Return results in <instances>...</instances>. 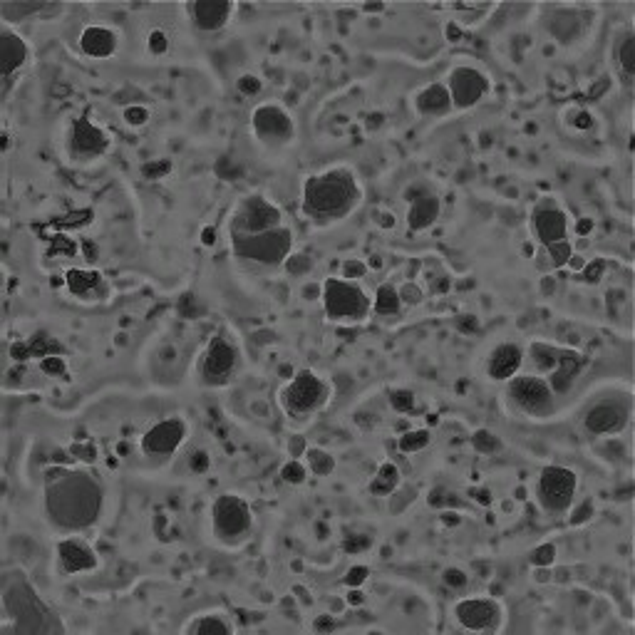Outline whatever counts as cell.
Listing matches in <instances>:
<instances>
[{"mask_svg":"<svg viewBox=\"0 0 635 635\" xmlns=\"http://www.w3.org/2000/svg\"><path fill=\"white\" fill-rule=\"evenodd\" d=\"M541 13H544L541 25L549 38L564 48L586 43L593 25H598V10L591 5H544Z\"/></svg>","mask_w":635,"mask_h":635,"instance_id":"obj_11","label":"cell"},{"mask_svg":"<svg viewBox=\"0 0 635 635\" xmlns=\"http://www.w3.org/2000/svg\"><path fill=\"white\" fill-rule=\"evenodd\" d=\"M529 231L541 249L559 241H569L571 221L556 196H541L529 211Z\"/></svg>","mask_w":635,"mask_h":635,"instance_id":"obj_18","label":"cell"},{"mask_svg":"<svg viewBox=\"0 0 635 635\" xmlns=\"http://www.w3.org/2000/svg\"><path fill=\"white\" fill-rule=\"evenodd\" d=\"M412 405H415V397H412V392H395L392 395V407L400 412H410Z\"/></svg>","mask_w":635,"mask_h":635,"instance_id":"obj_47","label":"cell"},{"mask_svg":"<svg viewBox=\"0 0 635 635\" xmlns=\"http://www.w3.org/2000/svg\"><path fill=\"white\" fill-rule=\"evenodd\" d=\"M382 8H385V5H365V10H373V13H380Z\"/></svg>","mask_w":635,"mask_h":635,"instance_id":"obj_56","label":"cell"},{"mask_svg":"<svg viewBox=\"0 0 635 635\" xmlns=\"http://www.w3.org/2000/svg\"><path fill=\"white\" fill-rule=\"evenodd\" d=\"M283 209L266 194H246L229 216V236H256L283 226Z\"/></svg>","mask_w":635,"mask_h":635,"instance_id":"obj_13","label":"cell"},{"mask_svg":"<svg viewBox=\"0 0 635 635\" xmlns=\"http://www.w3.org/2000/svg\"><path fill=\"white\" fill-rule=\"evenodd\" d=\"M573 127L576 129H591L593 127V115L588 110H581V107H576L573 110Z\"/></svg>","mask_w":635,"mask_h":635,"instance_id":"obj_50","label":"cell"},{"mask_svg":"<svg viewBox=\"0 0 635 635\" xmlns=\"http://www.w3.org/2000/svg\"><path fill=\"white\" fill-rule=\"evenodd\" d=\"M631 417L633 397L631 392H623V395H606L601 400H593L583 412L581 425L583 432L591 437H616L631 425Z\"/></svg>","mask_w":635,"mask_h":635,"instance_id":"obj_15","label":"cell"},{"mask_svg":"<svg viewBox=\"0 0 635 635\" xmlns=\"http://www.w3.org/2000/svg\"><path fill=\"white\" fill-rule=\"evenodd\" d=\"M40 368H43L48 375H55V378H60V373L65 370V360L63 358H45L43 363H40Z\"/></svg>","mask_w":635,"mask_h":635,"instance_id":"obj_52","label":"cell"},{"mask_svg":"<svg viewBox=\"0 0 635 635\" xmlns=\"http://www.w3.org/2000/svg\"><path fill=\"white\" fill-rule=\"evenodd\" d=\"M554 561H556V544H551V541H546V544L536 546V549L531 551V564L539 566V569H549Z\"/></svg>","mask_w":635,"mask_h":635,"instance_id":"obj_39","label":"cell"},{"mask_svg":"<svg viewBox=\"0 0 635 635\" xmlns=\"http://www.w3.org/2000/svg\"><path fill=\"white\" fill-rule=\"evenodd\" d=\"M147 53L154 58H164L169 53V35L164 30H152L147 38Z\"/></svg>","mask_w":635,"mask_h":635,"instance_id":"obj_40","label":"cell"},{"mask_svg":"<svg viewBox=\"0 0 635 635\" xmlns=\"http://www.w3.org/2000/svg\"><path fill=\"white\" fill-rule=\"evenodd\" d=\"M368 576H370L368 566H353V569L348 571V576H345V583H348L350 588H360L365 581H368Z\"/></svg>","mask_w":635,"mask_h":635,"instance_id":"obj_43","label":"cell"},{"mask_svg":"<svg viewBox=\"0 0 635 635\" xmlns=\"http://www.w3.org/2000/svg\"><path fill=\"white\" fill-rule=\"evenodd\" d=\"M402 298H400V288L395 283H382L378 288V293L373 296V316L378 318H395L402 313Z\"/></svg>","mask_w":635,"mask_h":635,"instance_id":"obj_32","label":"cell"},{"mask_svg":"<svg viewBox=\"0 0 635 635\" xmlns=\"http://www.w3.org/2000/svg\"><path fill=\"white\" fill-rule=\"evenodd\" d=\"M397 487H400V469L392 462L380 464L378 474L370 482V494H375V497H390V494L397 492Z\"/></svg>","mask_w":635,"mask_h":635,"instance_id":"obj_33","label":"cell"},{"mask_svg":"<svg viewBox=\"0 0 635 635\" xmlns=\"http://www.w3.org/2000/svg\"><path fill=\"white\" fill-rule=\"evenodd\" d=\"M472 445H474V449H477V452L492 454L499 449V440L489 430H477L472 437Z\"/></svg>","mask_w":635,"mask_h":635,"instance_id":"obj_42","label":"cell"},{"mask_svg":"<svg viewBox=\"0 0 635 635\" xmlns=\"http://www.w3.org/2000/svg\"><path fill=\"white\" fill-rule=\"evenodd\" d=\"M306 477H308V467L301 462V459L291 457L281 467V479L286 484H293V487H298V484H306Z\"/></svg>","mask_w":635,"mask_h":635,"instance_id":"obj_36","label":"cell"},{"mask_svg":"<svg viewBox=\"0 0 635 635\" xmlns=\"http://www.w3.org/2000/svg\"><path fill=\"white\" fill-rule=\"evenodd\" d=\"M400 298H402V303H420L422 293H420V288L415 286V283H405V286L400 288Z\"/></svg>","mask_w":635,"mask_h":635,"instance_id":"obj_51","label":"cell"},{"mask_svg":"<svg viewBox=\"0 0 635 635\" xmlns=\"http://www.w3.org/2000/svg\"><path fill=\"white\" fill-rule=\"evenodd\" d=\"M122 120L129 127H144L149 122V110L144 105H127L122 110Z\"/></svg>","mask_w":635,"mask_h":635,"instance_id":"obj_41","label":"cell"},{"mask_svg":"<svg viewBox=\"0 0 635 635\" xmlns=\"http://www.w3.org/2000/svg\"><path fill=\"white\" fill-rule=\"evenodd\" d=\"M445 583L447 586H452V588H464L467 586V573L464 571H459V569H447L445 571Z\"/></svg>","mask_w":635,"mask_h":635,"instance_id":"obj_49","label":"cell"},{"mask_svg":"<svg viewBox=\"0 0 635 635\" xmlns=\"http://www.w3.org/2000/svg\"><path fill=\"white\" fill-rule=\"evenodd\" d=\"M278 407L293 422H308L333 400V382L311 368L298 370L276 392Z\"/></svg>","mask_w":635,"mask_h":635,"instance_id":"obj_5","label":"cell"},{"mask_svg":"<svg viewBox=\"0 0 635 635\" xmlns=\"http://www.w3.org/2000/svg\"><path fill=\"white\" fill-rule=\"evenodd\" d=\"M603 271H606V263H603V258H598V261H591V263H586V266H583L581 276L586 278L588 283H596L598 278L603 276Z\"/></svg>","mask_w":635,"mask_h":635,"instance_id":"obj_45","label":"cell"},{"mask_svg":"<svg viewBox=\"0 0 635 635\" xmlns=\"http://www.w3.org/2000/svg\"><path fill=\"white\" fill-rule=\"evenodd\" d=\"M348 596H350L348 601L353 603V606H355V603H363V591H360V588H350Z\"/></svg>","mask_w":635,"mask_h":635,"instance_id":"obj_54","label":"cell"},{"mask_svg":"<svg viewBox=\"0 0 635 635\" xmlns=\"http://www.w3.org/2000/svg\"><path fill=\"white\" fill-rule=\"evenodd\" d=\"M306 449H308V445H306V440H303V437H291V447H288V457L301 459L303 454H306Z\"/></svg>","mask_w":635,"mask_h":635,"instance_id":"obj_53","label":"cell"},{"mask_svg":"<svg viewBox=\"0 0 635 635\" xmlns=\"http://www.w3.org/2000/svg\"><path fill=\"white\" fill-rule=\"evenodd\" d=\"M80 50L85 58L92 60H110L120 50V33L110 25L92 23L85 25L80 33Z\"/></svg>","mask_w":635,"mask_h":635,"instance_id":"obj_29","label":"cell"},{"mask_svg":"<svg viewBox=\"0 0 635 635\" xmlns=\"http://www.w3.org/2000/svg\"><path fill=\"white\" fill-rule=\"evenodd\" d=\"M293 231L291 226H278V229L266 231L256 236H231V251L239 261L251 263L261 268H278L293 254Z\"/></svg>","mask_w":635,"mask_h":635,"instance_id":"obj_10","label":"cell"},{"mask_svg":"<svg viewBox=\"0 0 635 635\" xmlns=\"http://www.w3.org/2000/svg\"><path fill=\"white\" fill-rule=\"evenodd\" d=\"M452 621L464 633H502L507 608L494 596H464L452 606Z\"/></svg>","mask_w":635,"mask_h":635,"instance_id":"obj_14","label":"cell"},{"mask_svg":"<svg viewBox=\"0 0 635 635\" xmlns=\"http://www.w3.org/2000/svg\"><path fill=\"white\" fill-rule=\"evenodd\" d=\"M544 251H546V256L551 258V261H549L551 268H564L566 263H569V258L573 256L571 241H559V244L546 246Z\"/></svg>","mask_w":635,"mask_h":635,"instance_id":"obj_37","label":"cell"},{"mask_svg":"<svg viewBox=\"0 0 635 635\" xmlns=\"http://www.w3.org/2000/svg\"><path fill=\"white\" fill-rule=\"evenodd\" d=\"M65 288L82 303H100L112 298V283L100 271L90 268H70L65 273Z\"/></svg>","mask_w":635,"mask_h":635,"instance_id":"obj_23","label":"cell"},{"mask_svg":"<svg viewBox=\"0 0 635 635\" xmlns=\"http://www.w3.org/2000/svg\"><path fill=\"white\" fill-rule=\"evenodd\" d=\"M189 440V422L182 415L154 422L139 440V452L149 459H169Z\"/></svg>","mask_w":635,"mask_h":635,"instance_id":"obj_19","label":"cell"},{"mask_svg":"<svg viewBox=\"0 0 635 635\" xmlns=\"http://www.w3.org/2000/svg\"><path fill=\"white\" fill-rule=\"evenodd\" d=\"M504 402L514 415L534 422H546L559 412V397L549 380L536 373H519L504 382Z\"/></svg>","mask_w":635,"mask_h":635,"instance_id":"obj_8","label":"cell"},{"mask_svg":"<svg viewBox=\"0 0 635 635\" xmlns=\"http://www.w3.org/2000/svg\"><path fill=\"white\" fill-rule=\"evenodd\" d=\"M365 189L350 164H330L301 184V214L316 229H333L363 206Z\"/></svg>","mask_w":635,"mask_h":635,"instance_id":"obj_2","label":"cell"},{"mask_svg":"<svg viewBox=\"0 0 635 635\" xmlns=\"http://www.w3.org/2000/svg\"><path fill=\"white\" fill-rule=\"evenodd\" d=\"M445 85L449 90V97H452L454 110L467 112L487 100L489 92H492V77L482 67L459 63L447 72Z\"/></svg>","mask_w":635,"mask_h":635,"instance_id":"obj_17","label":"cell"},{"mask_svg":"<svg viewBox=\"0 0 635 635\" xmlns=\"http://www.w3.org/2000/svg\"><path fill=\"white\" fill-rule=\"evenodd\" d=\"M283 268H286L291 276L301 278V276H306V273L313 271V258L308 254H296V251H293V254L288 256V261L283 263Z\"/></svg>","mask_w":635,"mask_h":635,"instance_id":"obj_38","label":"cell"},{"mask_svg":"<svg viewBox=\"0 0 635 635\" xmlns=\"http://www.w3.org/2000/svg\"><path fill=\"white\" fill-rule=\"evenodd\" d=\"M303 457H306L308 472L318 474V477H330V474L335 472V467H338V462H335V457L328 452V449L308 447Z\"/></svg>","mask_w":635,"mask_h":635,"instance_id":"obj_34","label":"cell"},{"mask_svg":"<svg viewBox=\"0 0 635 635\" xmlns=\"http://www.w3.org/2000/svg\"><path fill=\"white\" fill-rule=\"evenodd\" d=\"M0 633L3 635H63L65 621L45 603L23 569H5L0 581Z\"/></svg>","mask_w":635,"mask_h":635,"instance_id":"obj_3","label":"cell"},{"mask_svg":"<svg viewBox=\"0 0 635 635\" xmlns=\"http://www.w3.org/2000/svg\"><path fill=\"white\" fill-rule=\"evenodd\" d=\"M33 63V48L28 40L10 25L0 30V65H3V95L8 97L15 77L23 75Z\"/></svg>","mask_w":635,"mask_h":635,"instance_id":"obj_21","label":"cell"},{"mask_svg":"<svg viewBox=\"0 0 635 635\" xmlns=\"http://www.w3.org/2000/svg\"><path fill=\"white\" fill-rule=\"evenodd\" d=\"M239 90L244 92V95H258L261 92V80H258L256 75H244L239 80Z\"/></svg>","mask_w":635,"mask_h":635,"instance_id":"obj_48","label":"cell"},{"mask_svg":"<svg viewBox=\"0 0 635 635\" xmlns=\"http://www.w3.org/2000/svg\"><path fill=\"white\" fill-rule=\"evenodd\" d=\"M105 487L87 469L53 467L45 472L43 511L50 524L65 534H82L100 521Z\"/></svg>","mask_w":635,"mask_h":635,"instance_id":"obj_1","label":"cell"},{"mask_svg":"<svg viewBox=\"0 0 635 635\" xmlns=\"http://www.w3.org/2000/svg\"><path fill=\"white\" fill-rule=\"evenodd\" d=\"M365 273H368V266H365L363 261H355V258H350V261L343 263V278L355 281V278H363Z\"/></svg>","mask_w":635,"mask_h":635,"instance_id":"obj_44","label":"cell"},{"mask_svg":"<svg viewBox=\"0 0 635 635\" xmlns=\"http://www.w3.org/2000/svg\"><path fill=\"white\" fill-rule=\"evenodd\" d=\"M63 3H48V0H13V3H0V18L3 25H18V23H33V20H58L65 13Z\"/></svg>","mask_w":635,"mask_h":635,"instance_id":"obj_24","label":"cell"},{"mask_svg":"<svg viewBox=\"0 0 635 635\" xmlns=\"http://www.w3.org/2000/svg\"><path fill=\"white\" fill-rule=\"evenodd\" d=\"M412 110L422 120H445V117L452 115L454 105L445 82H427L420 90L412 92Z\"/></svg>","mask_w":635,"mask_h":635,"instance_id":"obj_26","label":"cell"},{"mask_svg":"<svg viewBox=\"0 0 635 635\" xmlns=\"http://www.w3.org/2000/svg\"><path fill=\"white\" fill-rule=\"evenodd\" d=\"M611 65L621 90L631 92L635 82V33L631 25L618 30L611 43Z\"/></svg>","mask_w":635,"mask_h":635,"instance_id":"obj_27","label":"cell"},{"mask_svg":"<svg viewBox=\"0 0 635 635\" xmlns=\"http://www.w3.org/2000/svg\"><path fill=\"white\" fill-rule=\"evenodd\" d=\"M576 494L578 472H573L571 467H564V464H549L536 477L534 497L546 516L561 519V516L571 514L573 504H576Z\"/></svg>","mask_w":635,"mask_h":635,"instance_id":"obj_12","label":"cell"},{"mask_svg":"<svg viewBox=\"0 0 635 635\" xmlns=\"http://www.w3.org/2000/svg\"><path fill=\"white\" fill-rule=\"evenodd\" d=\"M440 196L435 194H422L420 199H412L410 204V214H407V224H410L412 231H425L430 229L432 224L440 216Z\"/></svg>","mask_w":635,"mask_h":635,"instance_id":"obj_31","label":"cell"},{"mask_svg":"<svg viewBox=\"0 0 635 635\" xmlns=\"http://www.w3.org/2000/svg\"><path fill=\"white\" fill-rule=\"evenodd\" d=\"M380 224L385 226V229H390V226L395 224V221H392V214H387V211H385V214H382V221H380Z\"/></svg>","mask_w":635,"mask_h":635,"instance_id":"obj_55","label":"cell"},{"mask_svg":"<svg viewBox=\"0 0 635 635\" xmlns=\"http://www.w3.org/2000/svg\"><path fill=\"white\" fill-rule=\"evenodd\" d=\"M184 13H187L196 33L216 35L231 23L236 13V3H231V0H191V3L184 5Z\"/></svg>","mask_w":635,"mask_h":635,"instance_id":"obj_22","label":"cell"},{"mask_svg":"<svg viewBox=\"0 0 635 635\" xmlns=\"http://www.w3.org/2000/svg\"><path fill=\"white\" fill-rule=\"evenodd\" d=\"M211 536L224 549H241L256 531V516L244 494L224 492L211 502L209 509Z\"/></svg>","mask_w":635,"mask_h":635,"instance_id":"obj_6","label":"cell"},{"mask_svg":"<svg viewBox=\"0 0 635 635\" xmlns=\"http://www.w3.org/2000/svg\"><path fill=\"white\" fill-rule=\"evenodd\" d=\"M172 172V164L169 162H149V164H144L142 167V174L147 179H159V177H164V174H169Z\"/></svg>","mask_w":635,"mask_h":635,"instance_id":"obj_46","label":"cell"},{"mask_svg":"<svg viewBox=\"0 0 635 635\" xmlns=\"http://www.w3.org/2000/svg\"><path fill=\"white\" fill-rule=\"evenodd\" d=\"M320 303L330 323L338 325H363L373 318V296L343 276H330L320 283Z\"/></svg>","mask_w":635,"mask_h":635,"instance_id":"obj_7","label":"cell"},{"mask_svg":"<svg viewBox=\"0 0 635 635\" xmlns=\"http://www.w3.org/2000/svg\"><path fill=\"white\" fill-rule=\"evenodd\" d=\"M55 564L63 576H80L100 569V554L82 534H67L55 544Z\"/></svg>","mask_w":635,"mask_h":635,"instance_id":"obj_20","label":"cell"},{"mask_svg":"<svg viewBox=\"0 0 635 635\" xmlns=\"http://www.w3.org/2000/svg\"><path fill=\"white\" fill-rule=\"evenodd\" d=\"M251 132L256 142L266 149H286L296 142L298 127L291 112L278 102H261L251 112Z\"/></svg>","mask_w":635,"mask_h":635,"instance_id":"obj_16","label":"cell"},{"mask_svg":"<svg viewBox=\"0 0 635 635\" xmlns=\"http://www.w3.org/2000/svg\"><path fill=\"white\" fill-rule=\"evenodd\" d=\"M112 132L95 117L77 115L67 122L63 132V154L75 167H90V164L102 162L112 152Z\"/></svg>","mask_w":635,"mask_h":635,"instance_id":"obj_9","label":"cell"},{"mask_svg":"<svg viewBox=\"0 0 635 635\" xmlns=\"http://www.w3.org/2000/svg\"><path fill=\"white\" fill-rule=\"evenodd\" d=\"M236 621L229 611L224 608H209V611H201L196 616H191L182 626L184 635H234L236 633Z\"/></svg>","mask_w":635,"mask_h":635,"instance_id":"obj_30","label":"cell"},{"mask_svg":"<svg viewBox=\"0 0 635 635\" xmlns=\"http://www.w3.org/2000/svg\"><path fill=\"white\" fill-rule=\"evenodd\" d=\"M526 363V350L519 343H504L494 345L492 353L487 355V363H484V373L492 382H509L514 375L521 373Z\"/></svg>","mask_w":635,"mask_h":635,"instance_id":"obj_25","label":"cell"},{"mask_svg":"<svg viewBox=\"0 0 635 635\" xmlns=\"http://www.w3.org/2000/svg\"><path fill=\"white\" fill-rule=\"evenodd\" d=\"M427 445H430V432L427 430H412V432H405V435L397 440V447H400V452L405 454H415V452H422Z\"/></svg>","mask_w":635,"mask_h":635,"instance_id":"obj_35","label":"cell"},{"mask_svg":"<svg viewBox=\"0 0 635 635\" xmlns=\"http://www.w3.org/2000/svg\"><path fill=\"white\" fill-rule=\"evenodd\" d=\"M586 368H588L586 355L578 353V350H573V348H566V345H561L554 370L546 375V380H549L551 390L556 392V397L569 395V392L573 390V385H576V380L581 378L583 373H586Z\"/></svg>","mask_w":635,"mask_h":635,"instance_id":"obj_28","label":"cell"},{"mask_svg":"<svg viewBox=\"0 0 635 635\" xmlns=\"http://www.w3.org/2000/svg\"><path fill=\"white\" fill-rule=\"evenodd\" d=\"M244 370V348L231 328H221L206 340L194 363L196 382L209 390H224Z\"/></svg>","mask_w":635,"mask_h":635,"instance_id":"obj_4","label":"cell"}]
</instances>
